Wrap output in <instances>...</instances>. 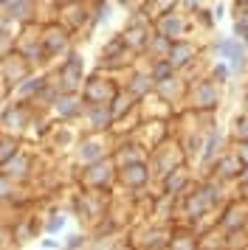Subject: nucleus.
I'll use <instances>...</instances> for the list:
<instances>
[{
    "instance_id": "412c9836",
    "label": "nucleus",
    "mask_w": 248,
    "mask_h": 250,
    "mask_svg": "<svg viewBox=\"0 0 248 250\" xmlns=\"http://www.w3.org/2000/svg\"><path fill=\"white\" fill-rule=\"evenodd\" d=\"M195 180H198V171L192 169L189 163H183V166H178V169H172L169 174H164V177L155 183V188L161 194H167V197L180 200V197H186V194L192 191Z\"/></svg>"
},
{
    "instance_id": "20e7f679",
    "label": "nucleus",
    "mask_w": 248,
    "mask_h": 250,
    "mask_svg": "<svg viewBox=\"0 0 248 250\" xmlns=\"http://www.w3.org/2000/svg\"><path fill=\"white\" fill-rule=\"evenodd\" d=\"M223 104V84L212 82L209 76H200L186 84V96H183V107L192 113H217Z\"/></svg>"
},
{
    "instance_id": "e433bc0d",
    "label": "nucleus",
    "mask_w": 248,
    "mask_h": 250,
    "mask_svg": "<svg viewBox=\"0 0 248 250\" xmlns=\"http://www.w3.org/2000/svg\"><path fill=\"white\" fill-rule=\"evenodd\" d=\"M23 146H25V144H23L20 138H14V135H3V132H0V166H3L6 160L14 158V155H17V152H20Z\"/></svg>"
},
{
    "instance_id": "f8f14e48",
    "label": "nucleus",
    "mask_w": 248,
    "mask_h": 250,
    "mask_svg": "<svg viewBox=\"0 0 248 250\" xmlns=\"http://www.w3.org/2000/svg\"><path fill=\"white\" fill-rule=\"evenodd\" d=\"M119 90H122V79H119V76L93 70L90 76H85L79 96H82V102L85 104H110L113 96H116Z\"/></svg>"
},
{
    "instance_id": "4be33fe9",
    "label": "nucleus",
    "mask_w": 248,
    "mask_h": 250,
    "mask_svg": "<svg viewBox=\"0 0 248 250\" xmlns=\"http://www.w3.org/2000/svg\"><path fill=\"white\" fill-rule=\"evenodd\" d=\"M82 113H85V102H82L79 93H59L56 102L51 104V110H48L51 121L68 124V126H76L79 118H82Z\"/></svg>"
},
{
    "instance_id": "aec40b11",
    "label": "nucleus",
    "mask_w": 248,
    "mask_h": 250,
    "mask_svg": "<svg viewBox=\"0 0 248 250\" xmlns=\"http://www.w3.org/2000/svg\"><path fill=\"white\" fill-rule=\"evenodd\" d=\"M225 149H228V135H225V129H220V126H212V129L206 132V138H203L200 155H198L195 166H192V169L198 171V177H203V174L209 171V166L214 163V158H220Z\"/></svg>"
},
{
    "instance_id": "6e6d98bb",
    "label": "nucleus",
    "mask_w": 248,
    "mask_h": 250,
    "mask_svg": "<svg viewBox=\"0 0 248 250\" xmlns=\"http://www.w3.org/2000/svg\"><path fill=\"white\" fill-rule=\"evenodd\" d=\"M240 250H248V245H246V248H240Z\"/></svg>"
},
{
    "instance_id": "c03bdc74",
    "label": "nucleus",
    "mask_w": 248,
    "mask_h": 250,
    "mask_svg": "<svg viewBox=\"0 0 248 250\" xmlns=\"http://www.w3.org/2000/svg\"><path fill=\"white\" fill-rule=\"evenodd\" d=\"M107 250H138V248H135L133 242H130V236H127V230H124L122 236H116V239L110 242V245H107Z\"/></svg>"
},
{
    "instance_id": "37998d69",
    "label": "nucleus",
    "mask_w": 248,
    "mask_h": 250,
    "mask_svg": "<svg viewBox=\"0 0 248 250\" xmlns=\"http://www.w3.org/2000/svg\"><path fill=\"white\" fill-rule=\"evenodd\" d=\"M0 250H17L14 242H11V230H9L6 219H0Z\"/></svg>"
},
{
    "instance_id": "6ab92c4d",
    "label": "nucleus",
    "mask_w": 248,
    "mask_h": 250,
    "mask_svg": "<svg viewBox=\"0 0 248 250\" xmlns=\"http://www.w3.org/2000/svg\"><path fill=\"white\" fill-rule=\"evenodd\" d=\"M214 225L220 228L223 233H231V230H248V200H243V197H231L223 208H217V214H214Z\"/></svg>"
},
{
    "instance_id": "9b49d317",
    "label": "nucleus",
    "mask_w": 248,
    "mask_h": 250,
    "mask_svg": "<svg viewBox=\"0 0 248 250\" xmlns=\"http://www.w3.org/2000/svg\"><path fill=\"white\" fill-rule=\"evenodd\" d=\"M169 228L172 225H161L155 219H141V222H133L127 228V236L138 250H167Z\"/></svg>"
},
{
    "instance_id": "13d9d810",
    "label": "nucleus",
    "mask_w": 248,
    "mask_h": 250,
    "mask_svg": "<svg viewBox=\"0 0 248 250\" xmlns=\"http://www.w3.org/2000/svg\"><path fill=\"white\" fill-rule=\"evenodd\" d=\"M48 3H51V0H48Z\"/></svg>"
},
{
    "instance_id": "7c9ffc66",
    "label": "nucleus",
    "mask_w": 248,
    "mask_h": 250,
    "mask_svg": "<svg viewBox=\"0 0 248 250\" xmlns=\"http://www.w3.org/2000/svg\"><path fill=\"white\" fill-rule=\"evenodd\" d=\"M198 230L186 222H172L169 228V245L167 250H198Z\"/></svg>"
},
{
    "instance_id": "f3484780",
    "label": "nucleus",
    "mask_w": 248,
    "mask_h": 250,
    "mask_svg": "<svg viewBox=\"0 0 248 250\" xmlns=\"http://www.w3.org/2000/svg\"><path fill=\"white\" fill-rule=\"evenodd\" d=\"M90 14H93V6L90 3H71V6H62L56 9V23H62L76 37V40H88V28H90Z\"/></svg>"
},
{
    "instance_id": "c756f323",
    "label": "nucleus",
    "mask_w": 248,
    "mask_h": 250,
    "mask_svg": "<svg viewBox=\"0 0 248 250\" xmlns=\"http://www.w3.org/2000/svg\"><path fill=\"white\" fill-rule=\"evenodd\" d=\"M158 99H164L172 107H183V96H186V82L180 79L178 73H172L169 79L155 82V90H152Z\"/></svg>"
},
{
    "instance_id": "8fccbe9b",
    "label": "nucleus",
    "mask_w": 248,
    "mask_h": 250,
    "mask_svg": "<svg viewBox=\"0 0 248 250\" xmlns=\"http://www.w3.org/2000/svg\"><path fill=\"white\" fill-rule=\"evenodd\" d=\"M116 3H119V6H124L127 12H135V9H138V6H141L144 0H116Z\"/></svg>"
},
{
    "instance_id": "7ed1b4c3",
    "label": "nucleus",
    "mask_w": 248,
    "mask_h": 250,
    "mask_svg": "<svg viewBox=\"0 0 248 250\" xmlns=\"http://www.w3.org/2000/svg\"><path fill=\"white\" fill-rule=\"evenodd\" d=\"M48 76L54 79L59 93H79L82 90V82H85V59H82V51L79 48L68 51L59 62H54L48 68Z\"/></svg>"
},
{
    "instance_id": "0eeeda50",
    "label": "nucleus",
    "mask_w": 248,
    "mask_h": 250,
    "mask_svg": "<svg viewBox=\"0 0 248 250\" xmlns=\"http://www.w3.org/2000/svg\"><path fill=\"white\" fill-rule=\"evenodd\" d=\"M74 186L90 188V191H113L116 188V166L110 158L88 163V166H74Z\"/></svg>"
},
{
    "instance_id": "5701e85b",
    "label": "nucleus",
    "mask_w": 248,
    "mask_h": 250,
    "mask_svg": "<svg viewBox=\"0 0 248 250\" xmlns=\"http://www.w3.org/2000/svg\"><path fill=\"white\" fill-rule=\"evenodd\" d=\"M147 155H149V149H147L138 138L127 135V138H116L110 160H113L116 169H124V166H133V163H144Z\"/></svg>"
},
{
    "instance_id": "423d86ee",
    "label": "nucleus",
    "mask_w": 248,
    "mask_h": 250,
    "mask_svg": "<svg viewBox=\"0 0 248 250\" xmlns=\"http://www.w3.org/2000/svg\"><path fill=\"white\" fill-rule=\"evenodd\" d=\"M135 62H138V57H135L133 51L122 42V37L113 34L107 42H101L96 70H101V73H110V76H119V79H122V76L133 68Z\"/></svg>"
},
{
    "instance_id": "f704fd0d",
    "label": "nucleus",
    "mask_w": 248,
    "mask_h": 250,
    "mask_svg": "<svg viewBox=\"0 0 248 250\" xmlns=\"http://www.w3.org/2000/svg\"><path fill=\"white\" fill-rule=\"evenodd\" d=\"M225 135H228V144H243V141H248V110H243V113H237L231 118V126L225 129Z\"/></svg>"
},
{
    "instance_id": "9d476101",
    "label": "nucleus",
    "mask_w": 248,
    "mask_h": 250,
    "mask_svg": "<svg viewBox=\"0 0 248 250\" xmlns=\"http://www.w3.org/2000/svg\"><path fill=\"white\" fill-rule=\"evenodd\" d=\"M183 163H186V155H183L180 141L175 135L167 138L164 144H158L155 149H149V155H147V166H149V171H152L155 183L161 180L164 174H169L172 169L183 166Z\"/></svg>"
},
{
    "instance_id": "c9c22d12",
    "label": "nucleus",
    "mask_w": 248,
    "mask_h": 250,
    "mask_svg": "<svg viewBox=\"0 0 248 250\" xmlns=\"http://www.w3.org/2000/svg\"><path fill=\"white\" fill-rule=\"evenodd\" d=\"M172 9H178V0H144V3L138 6V12L147 14L149 20H155V17H161V14L172 12Z\"/></svg>"
},
{
    "instance_id": "dca6fc26",
    "label": "nucleus",
    "mask_w": 248,
    "mask_h": 250,
    "mask_svg": "<svg viewBox=\"0 0 248 250\" xmlns=\"http://www.w3.org/2000/svg\"><path fill=\"white\" fill-rule=\"evenodd\" d=\"M9 222V230H11V242H14V248H23V245H28L34 239L43 233V216L37 208L31 211H20V214H11Z\"/></svg>"
},
{
    "instance_id": "a18cd8bd",
    "label": "nucleus",
    "mask_w": 248,
    "mask_h": 250,
    "mask_svg": "<svg viewBox=\"0 0 248 250\" xmlns=\"http://www.w3.org/2000/svg\"><path fill=\"white\" fill-rule=\"evenodd\" d=\"M178 9L186 14H195L200 9H206V0H178Z\"/></svg>"
},
{
    "instance_id": "3c124183",
    "label": "nucleus",
    "mask_w": 248,
    "mask_h": 250,
    "mask_svg": "<svg viewBox=\"0 0 248 250\" xmlns=\"http://www.w3.org/2000/svg\"><path fill=\"white\" fill-rule=\"evenodd\" d=\"M209 12H212L214 23H220V20H223V14H225V6H223V3H217V6H214V9H209Z\"/></svg>"
},
{
    "instance_id": "473e14b6",
    "label": "nucleus",
    "mask_w": 248,
    "mask_h": 250,
    "mask_svg": "<svg viewBox=\"0 0 248 250\" xmlns=\"http://www.w3.org/2000/svg\"><path fill=\"white\" fill-rule=\"evenodd\" d=\"M149 219H155V222H161V225H172V222H178V200L158 191L155 203H152V214H149Z\"/></svg>"
},
{
    "instance_id": "cd10ccee",
    "label": "nucleus",
    "mask_w": 248,
    "mask_h": 250,
    "mask_svg": "<svg viewBox=\"0 0 248 250\" xmlns=\"http://www.w3.org/2000/svg\"><path fill=\"white\" fill-rule=\"evenodd\" d=\"M240 169H243V163H240V158L234 155V149L228 146L220 158H214V163L209 166V171H206V174H209V177H214V180L225 183V186H234Z\"/></svg>"
},
{
    "instance_id": "a19ab883",
    "label": "nucleus",
    "mask_w": 248,
    "mask_h": 250,
    "mask_svg": "<svg viewBox=\"0 0 248 250\" xmlns=\"http://www.w3.org/2000/svg\"><path fill=\"white\" fill-rule=\"evenodd\" d=\"M234 37L248 40V6H234Z\"/></svg>"
},
{
    "instance_id": "4468645a",
    "label": "nucleus",
    "mask_w": 248,
    "mask_h": 250,
    "mask_svg": "<svg viewBox=\"0 0 248 250\" xmlns=\"http://www.w3.org/2000/svg\"><path fill=\"white\" fill-rule=\"evenodd\" d=\"M152 31L158 37H164L169 42H178V40H192L195 37V28H192V17L180 9H172V12L161 14L152 20Z\"/></svg>"
},
{
    "instance_id": "1a4fd4ad",
    "label": "nucleus",
    "mask_w": 248,
    "mask_h": 250,
    "mask_svg": "<svg viewBox=\"0 0 248 250\" xmlns=\"http://www.w3.org/2000/svg\"><path fill=\"white\" fill-rule=\"evenodd\" d=\"M34 110L31 104L25 102H14V99H6L0 104V132L3 135H14V138H25L28 126L34 121Z\"/></svg>"
},
{
    "instance_id": "49530a36",
    "label": "nucleus",
    "mask_w": 248,
    "mask_h": 250,
    "mask_svg": "<svg viewBox=\"0 0 248 250\" xmlns=\"http://www.w3.org/2000/svg\"><path fill=\"white\" fill-rule=\"evenodd\" d=\"M17 34V31H14ZM14 34H0V59L9 57L11 51H14Z\"/></svg>"
},
{
    "instance_id": "4d7b16f0",
    "label": "nucleus",
    "mask_w": 248,
    "mask_h": 250,
    "mask_svg": "<svg viewBox=\"0 0 248 250\" xmlns=\"http://www.w3.org/2000/svg\"><path fill=\"white\" fill-rule=\"evenodd\" d=\"M246 79H248V73H246Z\"/></svg>"
},
{
    "instance_id": "79ce46f5",
    "label": "nucleus",
    "mask_w": 248,
    "mask_h": 250,
    "mask_svg": "<svg viewBox=\"0 0 248 250\" xmlns=\"http://www.w3.org/2000/svg\"><path fill=\"white\" fill-rule=\"evenodd\" d=\"M234 188H237V197L248 200V166L240 169V174H237V180H234Z\"/></svg>"
},
{
    "instance_id": "4c0bfd02",
    "label": "nucleus",
    "mask_w": 248,
    "mask_h": 250,
    "mask_svg": "<svg viewBox=\"0 0 248 250\" xmlns=\"http://www.w3.org/2000/svg\"><path fill=\"white\" fill-rule=\"evenodd\" d=\"M23 191V186H14V183L0 171V208H9L14 200H17V194Z\"/></svg>"
},
{
    "instance_id": "f03ea898",
    "label": "nucleus",
    "mask_w": 248,
    "mask_h": 250,
    "mask_svg": "<svg viewBox=\"0 0 248 250\" xmlns=\"http://www.w3.org/2000/svg\"><path fill=\"white\" fill-rule=\"evenodd\" d=\"M14 54H20L34 70L51 68V62L45 57V48H43V23H28V25L17 28V34H14Z\"/></svg>"
},
{
    "instance_id": "09e8293b",
    "label": "nucleus",
    "mask_w": 248,
    "mask_h": 250,
    "mask_svg": "<svg viewBox=\"0 0 248 250\" xmlns=\"http://www.w3.org/2000/svg\"><path fill=\"white\" fill-rule=\"evenodd\" d=\"M40 248H43V250H59V248H62V239H56V236H45L43 242H40Z\"/></svg>"
},
{
    "instance_id": "58836bf2",
    "label": "nucleus",
    "mask_w": 248,
    "mask_h": 250,
    "mask_svg": "<svg viewBox=\"0 0 248 250\" xmlns=\"http://www.w3.org/2000/svg\"><path fill=\"white\" fill-rule=\"evenodd\" d=\"M90 242V233L82 228V230H74V233H68L65 239H62V248L59 250H85Z\"/></svg>"
},
{
    "instance_id": "ddd939ff",
    "label": "nucleus",
    "mask_w": 248,
    "mask_h": 250,
    "mask_svg": "<svg viewBox=\"0 0 248 250\" xmlns=\"http://www.w3.org/2000/svg\"><path fill=\"white\" fill-rule=\"evenodd\" d=\"M43 48H45L48 62L54 65V62H59V59L65 57L68 51L76 48V37L71 34L62 23L48 20V23H43Z\"/></svg>"
},
{
    "instance_id": "ea45409f",
    "label": "nucleus",
    "mask_w": 248,
    "mask_h": 250,
    "mask_svg": "<svg viewBox=\"0 0 248 250\" xmlns=\"http://www.w3.org/2000/svg\"><path fill=\"white\" fill-rule=\"evenodd\" d=\"M147 68V73L152 76V82H164V79H169L175 70H172V65H169L167 59H158V62H147L144 65Z\"/></svg>"
},
{
    "instance_id": "bb28decb",
    "label": "nucleus",
    "mask_w": 248,
    "mask_h": 250,
    "mask_svg": "<svg viewBox=\"0 0 248 250\" xmlns=\"http://www.w3.org/2000/svg\"><path fill=\"white\" fill-rule=\"evenodd\" d=\"M31 70H34L31 65H28L20 54H14V51H11L9 57L0 59V82L6 84V90H9V93L14 90V87H17V84H20Z\"/></svg>"
},
{
    "instance_id": "f257e3e1",
    "label": "nucleus",
    "mask_w": 248,
    "mask_h": 250,
    "mask_svg": "<svg viewBox=\"0 0 248 250\" xmlns=\"http://www.w3.org/2000/svg\"><path fill=\"white\" fill-rule=\"evenodd\" d=\"M110 200H113V191H90V188H76L74 186V194L68 197L65 208H68V214L76 216L82 222L85 230H90L101 216L107 214Z\"/></svg>"
},
{
    "instance_id": "2f4dec72",
    "label": "nucleus",
    "mask_w": 248,
    "mask_h": 250,
    "mask_svg": "<svg viewBox=\"0 0 248 250\" xmlns=\"http://www.w3.org/2000/svg\"><path fill=\"white\" fill-rule=\"evenodd\" d=\"M40 216H43V236H59V233L65 230L68 219H71L68 208H65V205H59V203L48 205Z\"/></svg>"
},
{
    "instance_id": "39448f33",
    "label": "nucleus",
    "mask_w": 248,
    "mask_h": 250,
    "mask_svg": "<svg viewBox=\"0 0 248 250\" xmlns=\"http://www.w3.org/2000/svg\"><path fill=\"white\" fill-rule=\"evenodd\" d=\"M113 144L116 138L110 132H79L76 144L71 149V163L74 166H88V163H96V160L110 158Z\"/></svg>"
},
{
    "instance_id": "864d4df0",
    "label": "nucleus",
    "mask_w": 248,
    "mask_h": 250,
    "mask_svg": "<svg viewBox=\"0 0 248 250\" xmlns=\"http://www.w3.org/2000/svg\"><path fill=\"white\" fill-rule=\"evenodd\" d=\"M243 110H248V84H246V90H243Z\"/></svg>"
},
{
    "instance_id": "2eb2a0df",
    "label": "nucleus",
    "mask_w": 248,
    "mask_h": 250,
    "mask_svg": "<svg viewBox=\"0 0 248 250\" xmlns=\"http://www.w3.org/2000/svg\"><path fill=\"white\" fill-rule=\"evenodd\" d=\"M152 34H155V31H152V20H149L147 14H141L138 9H135V12H130V17L124 20L122 31H119L122 42L133 51L135 57L144 51V45L149 42V37H152Z\"/></svg>"
},
{
    "instance_id": "5fc2aeb1",
    "label": "nucleus",
    "mask_w": 248,
    "mask_h": 250,
    "mask_svg": "<svg viewBox=\"0 0 248 250\" xmlns=\"http://www.w3.org/2000/svg\"><path fill=\"white\" fill-rule=\"evenodd\" d=\"M198 250H209V248H200V245H198Z\"/></svg>"
},
{
    "instance_id": "a878e982",
    "label": "nucleus",
    "mask_w": 248,
    "mask_h": 250,
    "mask_svg": "<svg viewBox=\"0 0 248 250\" xmlns=\"http://www.w3.org/2000/svg\"><path fill=\"white\" fill-rule=\"evenodd\" d=\"M113 113L110 104H85V113L79 118V132H110Z\"/></svg>"
},
{
    "instance_id": "b1692460",
    "label": "nucleus",
    "mask_w": 248,
    "mask_h": 250,
    "mask_svg": "<svg viewBox=\"0 0 248 250\" xmlns=\"http://www.w3.org/2000/svg\"><path fill=\"white\" fill-rule=\"evenodd\" d=\"M203 54H206V45L195 42V37H192V40H178V42H169L167 62L172 65L175 73H183V70L189 68V65H195Z\"/></svg>"
},
{
    "instance_id": "c85d7f7f",
    "label": "nucleus",
    "mask_w": 248,
    "mask_h": 250,
    "mask_svg": "<svg viewBox=\"0 0 248 250\" xmlns=\"http://www.w3.org/2000/svg\"><path fill=\"white\" fill-rule=\"evenodd\" d=\"M45 79H48V70H31L25 79L14 87V90L9 93V99H14V102H25V104H31L34 102V96L43 90V84Z\"/></svg>"
},
{
    "instance_id": "72a5a7b5",
    "label": "nucleus",
    "mask_w": 248,
    "mask_h": 250,
    "mask_svg": "<svg viewBox=\"0 0 248 250\" xmlns=\"http://www.w3.org/2000/svg\"><path fill=\"white\" fill-rule=\"evenodd\" d=\"M138 110V102H135L130 93H124L119 90L116 96H113V102H110V113H113V121H119V118H124V115H130Z\"/></svg>"
},
{
    "instance_id": "603ef678",
    "label": "nucleus",
    "mask_w": 248,
    "mask_h": 250,
    "mask_svg": "<svg viewBox=\"0 0 248 250\" xmlns=\"http://www.w3.org/2000/svg\"><path fill=\"white\" fill-rule=\"evenodd\" d=\"M6 99H9V90H6V84H3V82H0V104L6 102Z\"/></svg>"
},
{
    "instance_id": "393cba45",
    "label": "nucleus",
    "mask_w": 248,
    "mask_h": 250,
    "mask_svg": "<svg viewBox=\"0 0 248 250\" xmlns=\"http://www.w3.org/2000/svg\"><path fill=\"white\" fill-rule=\"evenodd\" d=\"M122 90L130 93L135 102H144L147 96H152V90H155V82H152V76L147 73V68L141 65V62H135L133 68L122 76Z\"/></svg>"
},
{
    "instance_id": "a211bd4d",
    "label": "nucleus",
    "mask_w": 248,
    "mask_h": 250,
    "mask_svg": "<svg viewBox=\"0 0 248 250\" xmlns=\"http://www.w3.org/2000/svg\"><path fill=\"white\" fill-rule=\"evenodd\" d=\"M155 186V177L149 166L144 163H133V166H124V169H116V188L124 194H135V191H147Z\"/></svg>"
},
{
    "instance_id": "de8ad7c7",
    "label": "nucleus",
    "mask_w": 248,
    "mask_h": 250,
    "mask_svg": "<svg viewBox=\"0 0 248 250\" xmlns=\"http://www.w3.org/2000/svg\"><path fill=\"white\" fill-rule=\"evenodd\" d=\"M228 146L234 149V155L240 158V163L248 166V141H243V144H228Z\"/></svg>"
},
{
    "instance_id": "6e6552de",
    "label": "nucleus",
    "mask_w": 248,
    "mask_h": 250,
    "mask_svg": "<svg viewBox=\"0 0 248 250\" xmlns=\"http://www.w3.org/2000/svg\"><path fill=\"white\" fill-rule=\"evenodd\" d=\"M43 169H45L43 166V152H34V149H28V146H23L14 158L6 160V163L0 166V171H3L14 186H31L34 177H37Z\"/></svg>"
}]
</instances>
